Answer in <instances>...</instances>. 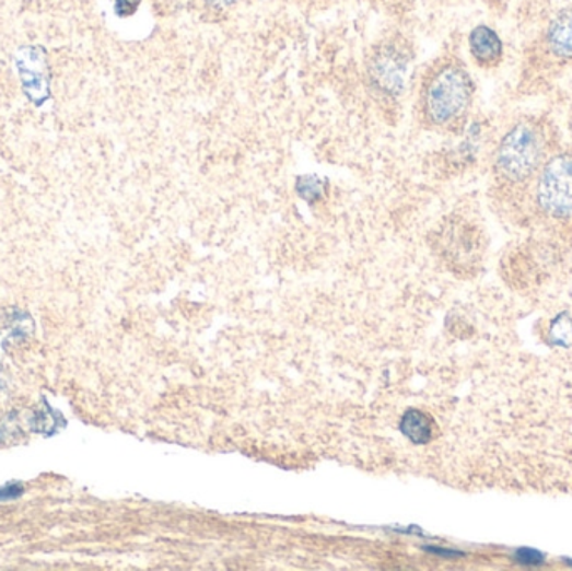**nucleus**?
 Returning <instances> with one entry per match:
<instances>
[{"mask_svg": "<svg viewBox=\"0 0 572 571\" xmlns=\"http://www.w3.org/2000/svg\"><path fill=\"white\" fill-rule=\"evenodd\" d=\"M238 0H203L205 8L208 11L214 12V14H223V12L230 11L235 8Z\"/></svg>", "mask_w": 572, "mask_h": 571, "instance_id": "14", "label": "nucleus"}, {"mask_svg": "<svg viewBox=\"0 0 572 571\" xmlns=\"http://www.w3.org/2000/svg\"><path fill=\"white\" fill-rule=\"evenodd\" d=\"M516 560L523 564H542L545 561V555L540 551L533 550V548H520L516 551Z\"/></svg>", "mask_w": 572, "mask_h": 571, "instance_id": "13", "label": "nucleus"}, {"mask_svg": "<svg viewBox=\"0 0 572 571\" xmlns=\"http://www.w3.org/2000/svg\"><path fill=\"white\" fill-rule=\"evenodd\" d=\"M0 330L4 333L5 339L21 342L28 339L34 334L33 318L28 317L27 312L11 308L0 315Z\"/></svg>", "mask_w": 572, "mask_h": 571, "instance_id": "9", "label": "nucleus"}, {"mask_svg": "<svg viewBox=\"0 0 572 571\" xmlns=\"http://www.w3.org/2000/svg\"><path fill=\"white\" fill-rule=\"evenodd\" d=\"M534 197L551 219L572 217V148L549 156L534 182Z\"/></svg>", "mask_w": 572, "mask_h": 571, "instance_id": "4", "label": "nucleus"}, {"mask_svg": "<svg viewBox=\"0 0 572 571\" xmlns=\"http://www.w3.org/2000/svg\"><path fill=\"white\" fill-rule=\"evenodd\" d=\"M551 340L556 346L569 347L572 343V321L568 314L559 315L551 327Z\"/></svg>", "mask_w": 572, "mask_h": 571, "instance_id": "11", "label": "nucleus"}, {"mask_svg": "<svg viewBox=\"0 0 572 571\" xmlns=\"http://www.w3.org/2000/svg\"><path fill=\"white\" fill-rule=\"evenodd\" d=\"M412 61V49L402 37H390L378 44L366 59V81L370 88L385 100L402 96Z\"/></svg>", "mask_w": 572, "mask_h": 571, "instance_id": "3", "label": "nucleus"}, {"mask_svg": "<svg viewBox=\"0 0 572 571\" xmlns=\"http://www.w3.org/2000/svg\"><path fill=\"white\" fill-rule=\"evenodd\" d=\"M425 550L432 551L435 555H442V557H463L464 553L455 550H445V548L427 547Z\"/></svg>", "mask_w": 572, "mask_h": 571, "instance_id": "16", "label": "nucleus"}, {"mask_svg": "<svg viewBox=\"0 0 572 571\" xmlns=\"http://www.w3.org/2000/svg\"><path fill=\"white\" fill-rule=\"evenodd\" d=\"M142 0H114V11L119 18H131L136 14Z\"/></svg>", "mask_w": 572, "mask_h": 571, "instance_id": "12", "label": "nucleus"}, {"mask_svg": "<svg viewBox=\"0 0 572 571\" xmlns=\"http://www.w3.org/2000/svg\"><path fill=\"white\" fill-rule=\"evenodd\" d=\"M469 50L479 68L495 69L504 59V44L489 25H477L469 34Z\"/></svg>", "mask_w": 572, "mask_h": 571, "instance_id": "7", "label": "nucleus"}, {"mask_svg": "<svg viewBox=\"0 0 572 571\" xmlns=\"http://www.w3.org/2000/svg\"><path fill=\"white\" fill-rule=\"evenodd\" d=\"M24 493V488L17 482H11V485H5L0 488V501L15 500V498L21 497Z\"/></svg>", "mask_w": 572, "mask_h": 571, "instance_id": "15", "label": "nucleus"}, {"mask_svg": "<svg viewBox=\"0 0 572 571\" xmlns=\"http://www.w3.org/2000/svg\"><path fill=\"white\" fill-rule=\"evenodd\" d=\"M328 183L315 175H303L296 179V194L308 203L322 200L327 194Z\"/></svg>", "mask_w": 572, "mask_h": 571, "instance_id": "10", "label": "nucleus"}, {"mask_svg": "<svg viewBox=\"0 0 572 571\" xmlns=\"http://www.w3.org/2000/svg\"><path fill=\"white\" fill-rule=\"evenodd\" d=\"M476 101V83L455 59L437 62L420 88V115L431 129L463 135Z\"/></svg>", "mask_w": 572, "mask_h": 571, "instance_id": "2", "label": "nucleus"}, {"mask_svg": "<svg viewBox=\"0 0 572 571\" xmlns=\"http://www.w3.org/2000/svg\"><path fill=\"white\" fill-rule=\"evenodd\" d=\"M545 49L555 65L568 66L572 62V5L562 9L549 22L545 34Z\"/></svg>", "mask_w": 572, "mask_h": 571, "instance_id": "6", "label": "nucleus"}, {"mask_svg": "<svg viewBox=\"0 0 572 571\" xmlns=\"http://www.w3.org/2000/svg\"><path fill=\"white\" fill-rule=\"evenodd\" d=\"M14 61L25 97L36 106H43L50 97V71L46 49L40 46H22L15 53Z\"/></svg>", "mask_w": 572, "mask_h": 571, "instance_id": "5", "label": "nucleus"}, {"mask_svg": "<svg viewBox=\"0 0 572 571\" xmlns=\"http://www.w3.org/2000/svg\"><path fill=\"white\" fill-rule=\"evenodd\" d=\"M382 4H397L400 0H381Z\"/></svg>", "mask_w": 572, "mask_h": 571, "instance_id": "18", "label": "nucleus"}, {"mask_svg": "<svg viewBox=\"0 0 572 571\" xmlns=\"http://www.w3.org/2000/svg\"><path fill=\"white\" fill-rule=\"evenodd\" d=\"M569 136H571V144H572V116H571V119H569Z\"/></svg>", "mask_w": 572, "mask_h": 571, "instance_id": "19", "label": "nucleus"}, {"mask_svg": "<svg viewBox=\"0 0 572 571\" xmlns=\"http://www.w3.org/2000/svg\"><path fill=\"white\" fill-rule=\"evenodd\" d=\"M400 431L410 443L427 444L434 438V422L420 409H409L400 419Z\"/></svg>", "mask_w": 572, "mask_h": 571, "instance_id": "8", "label": "nucleus"}, {"mask_svg": "<svg viewBox=\"0 0 572 571\" xmlns=\"http://www.w3.org/2000/svg\"><path fill=\"white\" fill-rule=\"evenodd\" d=\"M4 436H5V428H4V424H2V422H0V441L4 440Z\"/></svg>", "mask_w": 572, "mask_h": 571, "instance_id": "17", "label": "nucleus"}, {"mask_svg": "<svg viewBox=\"0 0 572 571\" xmlns=\"http://www.w3.org/2000/svg\"><path fill=\"white\" fill-rule=\"evenodd\" d=\"M561 148L548 116L523 115L507 126L492 151V175L505 188L536 182L540 168Z\"/></svg>", "mask_w": 572, "mask_h": 571, "instance_id": "1", "label": "nucleus"}]
</instances>
